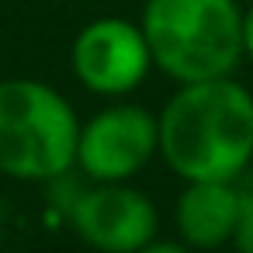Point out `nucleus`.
I'll use <instances>...</instances> for the list:
<instances>
[{"instance_id":"1","label":"nucleus","mask_w":253,"mask_h":253,"mask_svg":"<svg viewBox=\"0 0 253 253\" xmlns=\"http://www.w3.org/2000/svg\"><path fill=\"white\" fill-rule=\"evenodd\" d=\"M156 156L180 180H239L253 163V94L236 77L177 84L156 115Z\"/></svg>"},{"instance_id":"2","label":"nucleus","mask_w":253,"mask_h":253,"mask_svg":"<svg viewBox=\"0 0 253 253\" xmlns=\"http://www.w3.org/2000/svg\"><path fill=\"white\" fill-rule=\"evenodd\" d=\"M139 28L153 70L173 84L232 77L243 63V7L236 0H146Z\"/></svg>"},{"instance_id":"3","label":"nucleus","mask_w":253,"mask_h":253,"mask_svg":"<svg viewBox=\"0 0 253 253\" xmlns=\"http://www.w3.org/2000/svg\"><path fill=\"white\" fill-rule=\"evenodd\" d=\"M80 118L49 84L0 80V173L14 180H59L77 167Z\"/></svg>"},{"instance_id":"4","label":"nucleus","mask_w":253,"mask_h":253,"mask_svg":"<svg viewBox=\"0 0 253 253\" xmlns=\"http://www.w3.org/2000/svg\"><path fill=\"white\" fill-rule=\"evenodd\" d=\"M156 115L142 104H108L77 135V170L94 184L132 180L156 156Z\"/></svg>"},{"instance_id":"5","label":"nucleus","mask_w":253,"mask_h":253,"mask_svg":"<svg viewBox=\"0 0 253 253\" xmlns=\"http://www.w3.org/2000/svg\"><path fill=\"white\" fill-rule=\"evenodd\" d=\"M70 66L84 90L97 97H125L149 77L153 59L139 21L108 14L87 21L77 32L70 45Z\"/></svg>"},{"instance_id":"6","label":"nucleus","mask_w":253,"mask_h":253,"mask_svg":"<svg viewBox=\"0 0 253 253\" xmlns=\"http://www.w3.org/2000/svg\"><path fill=\"white\" fill-rule=\"evenodd\" d=\"M66 211L73 232L101 253H135L149 239H156L160 229V211L153 198L132 187L128 180H90V187H84L66 205Z\"/></svg>"},{"instance_id":"7","label":"nucleus","mask_w":253,"mask_h":253,"mask_svg":"<svg viewBox=\"0 0 253 253\" xmlns=\"http://www.w3.org/2000/svg\"><path fill=\"white\" fill-rule=\"evenodd\" d=\"M239 215V187L236 180H184L177 194L173 225L180 243L191 250H218L232 243Z\"/></svg>"},{"instance_id":"8","label":"nucleus","mask_w":253,"mask_h":253,"mask_svg":"<svg viewBox=\"0 0 253 253\" xmlns=\"http://www.w3.org/2000/svg\"><path fill=\"white\" fill-rule=\"evenodd\" d=\"M239 215H236V232H232V246L236 253H253V173L246 170L239 180Z\"/></svg>"},{"instance_id":"9","label":"nucleus","mask_w":253,"mask_h":253,"mask_svg":"<svg viewBox=\"0 0 253 253\" xmlns=\"http://www.w3.org/2000/svg\"><path fill=\"white\" fill-rule=\"evenodd\" d=\"M135 253H194L187 243H180V239H149L142 250H135Z\"/></svg>"},{"instance_id":"10","label":"nucleus","mask_w":253,"mask_h":253,"mask_svg":"<svg viewBox=\"0 0 253 253\" xmlns=\"http://www.w3.org/2000/svg\"><path fill=\"white\" fill-rule=\"evenodd\" d=\"M243 59L253 63V0L250 7H243Z\"/></svg>"}]
</instances>
